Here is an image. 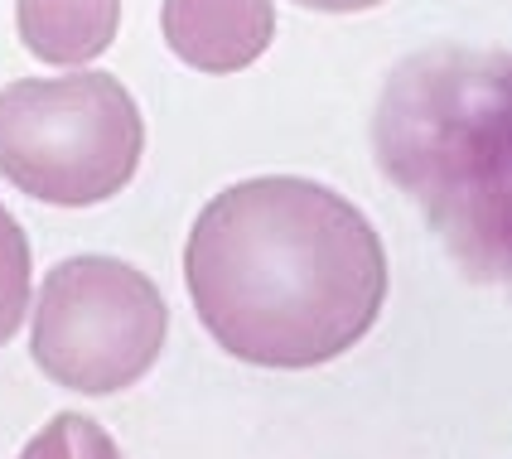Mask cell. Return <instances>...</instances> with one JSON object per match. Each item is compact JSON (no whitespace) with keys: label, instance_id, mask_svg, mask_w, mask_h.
<instances>
[{"label":"cell","instance_id":"6da1fadb","mask_svg":"<svg viewBox=\"0 0 512 459\" xmlns=\"http://www.w3.org/2000/svg\"><path fill=\"white\" fill-rule=\"evenodd\" d=\"M184 281L203 329L256 368H319L368 334L387 252L353 203L290 174L242 179L199 213Z\"/></svg>","mask_w":512,"mask_h":459},{"label":"cell","instance_id":"277c9868","mask_svg":"<svg viewBox=\"0 0 512 459\" xmlns=\"http://www.w3.org/2000/svg\"><path fill=\"white\" fill-rule=\"evenodd\" d=\"M165 334L170 310L145 271L116 257H73L39 286L29 353L58 387L112 397L155 368Z\"/></svg>","mask_w":512,"mask_h":459},{"label":"cell","instance_id":"5b68a950","mask_svg":"<svg viewBox=\"0 0 512 459\" xmlns=\"http://www.w3.org/2000/svg\"><path fill=\"white\" fill-rule=\"evenodd\" d=\"M165 44L199 73H237L276 34L271 0H165Z\"/></svg>","mask_w":512,"mask_h":459},{"label":"cell","instance_id":"ba28073f","mask_svg":"<svg viewBox=\"0 0 512 459\" xmlns=\"http://www.w3.org/2000/svg\"><path fill=\"white\" fill-rule=\"evenodd\" d=\"M20 459H121V450H116V440L92 416L63 411V416H54L44 431L29 440Z\"/></svg>","mask_w":512,"mask_h":459},{"label":"cell","instance_id":"9c48e42d","mask_svg":"<svg viewBox=\"0 0 512 459\" xmlns=\"http://www.w3.org/2000/svg\"><path fill=\"white\" fill-rule=\"evenodd\" d=\"M295 5H305V10H329V15H353V10H372V5H382V0H295Z\"/></svg>","mask_w":512,"mask_h":459},{"label":"cell","instance_id":"8992f818","mask_svg":"<svg viewBox=\"0 0 512 459\" xmlns=\"http://www.w3.org/2000/svg\"><path fill=\"white\" fill-rule=\"evenodd\" d=\"M20 39L34 58L73 68L97 58L116 39L121 0H20L15 5Z\"/></svg>","mask_w":512,"mask_h":459},{"label":"cell","instance_id":"7a4b0ae2","mask_svg":"<svg viewBox=\"0 0 512 459\" xmlns=\"http://www.w3.org/2000/svg\"><path fill=\"white\" fill-rule=\"evenodd\" d=\"M372 150L459 271L512 290V49L445 44L397 63Z\"/></svg>","mask_w":512,"mask_h":459},{"label":"cell","instance_id":"3957f363","mask_svg":"<svg viewBox=\"0 0 512 459\" xmlns=\"http://www.w3.org/2000/svg\"><path fill=\"white\" fill-rule=\"evenodd\" d=\"M145 121L112 73L25 78L0 92V174L39 203L87 208L141 165Z\"/></svg>","mask_w":512,"mask_h":459},{"label":"cell","instance_id":"52a82bcc","mask_svg":"<svg viewBox=\"0 0 512 459\" xmlns=\"http://www.w3.org/2000/svg\"><path fill=\"white\" fill-rule=\"evenodd\" d=\"M29 310V242L10 208L0 203V344L15 339Z\"/></svg>","mask_w":512,"mask_h":459}]
</instances>
